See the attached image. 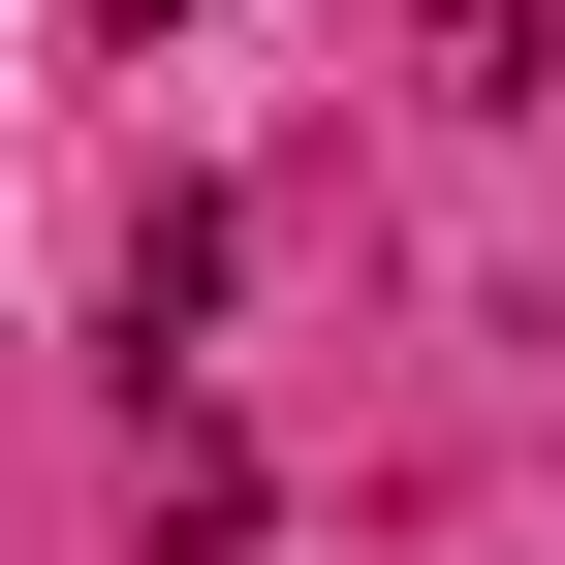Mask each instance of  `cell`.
I'll return each instance as SVG.
<instances>
[{
  "mask_svg": "<svg viewBox=\"0 0 565 565\" xmlns=\"http://www.w3.org/2000/svg\"><path fill=\"white\" fill-rule=\"evenodd\" d=\"M189 315H221V189H158V221H126V377H189Z\"/></svg>",
  "mask_w": 565,
  "mask_h": 565,
  "instance_id": "1",
  "label": "cell"
},
{
  "mask_svg": "<svg viewBox=\"0 0 565 565\" xmlns=\"http://www.w3.org/2000/svg\"><path fill=\"white\" fill-rule=\"evenodd\" d=\"M440 95H471V126H534V95H565V0H440Z\"/></svg>",
  "mask_w": 565,
  "mask_h": 565,
  "instance_id": "2",
  "label": "cell"
}]
</instances>
